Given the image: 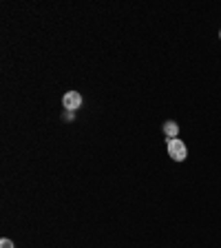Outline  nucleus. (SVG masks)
<instances>
[{
	"instance_id": "obj_1",
	"label": "nucleus",
	"mask_w": 221,
	"mask_h": 248,
	"mask_svg": "<svg viewBox=\"0 0 221 248\" xmlns=\"http://www.w3.org/2000/svg\"><path fill=\"white\" fill-rule=\"evenodd\" d=\"M166 149H168L170 160H175V162H184L186 157H188V149H186V144L181 142L179 138L168 140V144H166Z\"/></svg>"
},
{
	"instance_id": "obj_2",
	"label": "nucleus",
	"mask_w": 221,
	"mask_h": 248,
	"mask_svg": "<svg viewBox=\"0 0 221 248\" xmlns=\"http://www.w3.org/2000/svg\"><path fill=\"white\" fill-rule=\"evenodd\" d=\"M82 95H80V93L77 91H69V93H64V95H62V107L67 108V111H75V108H80L82 107Z\"/></svg>"
},
{
	"instance_id": "obj_3",
	"label": "nucleus",
	"mask_w": 221,
	"mask_h": 248,
	"mask_svg": "<svg viewBox=\"0 0 221 248\" xmlns=\"http://www.w3.org/2000/svg\"><path fill=\"white\" fill-rule=\"evenodd\" d=\"M164 133L168 140H175L177 133H179V126H177V122H173V120H168V122L164 124Z\"/></svg>"
},
{
	"instance_id": "obj_4",
	"label": "nucleus",
	"mask_w": 221,
	"mask_h": 248,
	"mask_svg": "<svg viewBox=\"0 0 221 248\" xmlns=\"http://www.w3.org/2000/svg\"><path fill=\"white\" fill-rule=\"evenodd\" d=\"M0 248H15V244L11 242V239L2 237V239H0Z\"/></svg>"
},
{
	"instance_id": "obj_5",
	"label": "nucleus",
	"mask_w": 221,
	"mask_h": 248,
	"mask_svg": "<svg viewBox=\"0 0 221 248\" xmlns=\"http://www.w3.org/2000/svg\"><path fill=\"white\" fill-rule=\"evenodd\" d=\"M219 38H221V31H219Z\"/></svg>"
}]
</instances>
